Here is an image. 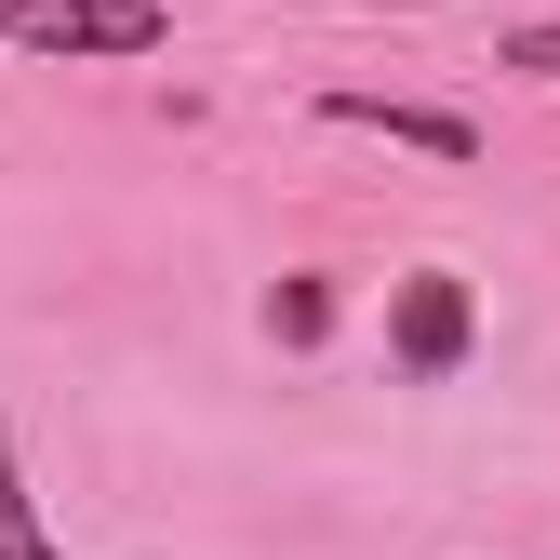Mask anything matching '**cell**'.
<instances>
[{
	"mask_svg": "<svg viewBox=\"0 0 560 560\" xmlns=\"http://www.w3.org/2000/svg\"><path fill=\"white\" fill-rule=\"evenodd\" d=\"M467 334H480L467 280H454V267H413V280H400V307H387V361H400V374H454V361H467Z\"/></svg>",
	"mask_w": 560,
	"mask_h": 560,
	"instance_id": "cell-2",
	"label": "cell"
},
{
	"mask_svg": "<svg viewBox=\"0 0 560 560\" xmlns=\"http://www.w3.org/2000/svg\"><path fill=\"white\" fill-rule=\"evenodd\" d=\"M320 120H347V133H387V148H428V161H480V120H454V107H413V94H320Z\"/></svg>",
	"mask_w": 560,
	"mask_h": 560,
	"instance_id": "cell-3",
	"label": "cell"
},
{
	"mask_svg": "<svg viewBox=\"0 0 560 560\" xmlns=\"http://www.w3.org/2000/svg\"><path fill=\"white\" fill-rule=\"evenodd\" d=\"M267 334L280 347H320L334 334V294H320V280H280V294H267Z\"/></svg>",
	"mask_w": 560,
	"mask_h": 560,
	"instance_id": "cell-5",
	"label": "cell"
},
{
	"mask_svg": "<svg viewBox=\"0 0 560 560\" xmlns=\"http://www.w3.org/2000/svg\"><path fill=\"white\" fill-rule=\"evenodd\" d=\"M161 0H0L14 54H161Z\"/></svg>",
	"mask_w": 560,
	"mask_h": 560,
	"instance_id": "cell-1",
	"label": "cell"
},
{
	"mask_svg": "<svg viewBox=\"0 0 560 560\" xmlns=\"http://www.w3.org/2000/svg\"><path fill=\"white\" fill-rule=\"evenodd\" d=\"M508 67H534V81H560V27H521V40H508Z\"/></svg>",
	"mask_w": 560,
	"mask_h": 560,
	"instance_id": "cell-6",
	"label": "cell"
},
{
	"mask_svg": "<svg viewBox=\"0 0 560 560\" xmlns=\"http://www.w3.org/2000/svg\"><path fill=\"white\" fill-rule=\"evenodd\" d=\"M0 560H67V547H40V508L14 480V428H0Z\"/></svg>",
	"mask_w": 560,
	"mask_h": 560,
	"instance_id": "cell-4",
	"label": "cell"
}]
</instances>
